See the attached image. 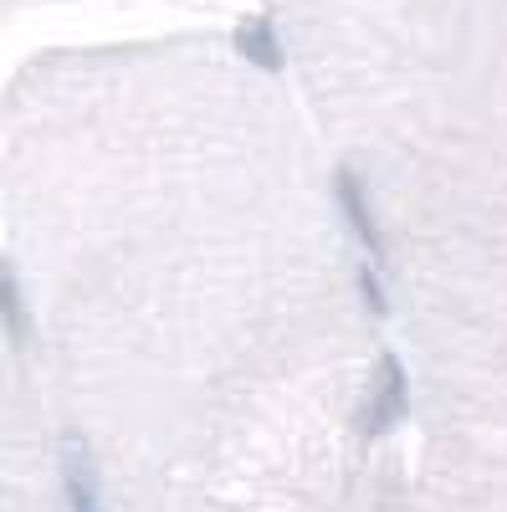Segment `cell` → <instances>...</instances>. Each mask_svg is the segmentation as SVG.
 Segmentation results:
<instances>
[{"instance_id":"3","label":"cell","mask_w":507,"mask_h":512,"mask_svg":"<svg viewBox=\"0 0 507 512\" xmlns=\"http://www.w3.org/2000/svg\"><path fill=\"white\" fill-rule=\"evenodd\" d=\"M62 487H67V507L72 512H108L98 472H93V456L82 451V441H67V451H62Z\"/></svg>"},{"instance_id":"5","label":"cell","mask_w":507,"mask_h":512,"mask_svg":"<svg viewBox=\"0 0 507 512\" xmlns=\"http://www.w3.org/2000/svg\"><path fill=\"white\" fill-rule=\"evenodd\" d=\"M0 323H6V333L11 338H26V303H21V287H16V272H11V262L0 256Z\"/></svg>"},{"instance_id":"4","label":"cell","mask_w":507,"mask_h":512,"mask_svg":"<svg viewBox=\"0 0 507 512\" xmlns=\"http://www.w3.org/2000/svg\"><path fill=\"white\" fill-rule=\"evenodd\" d=\"M231 41H236V52L257 72H282V41H277V31H272L267 16H241L236 31H231Z\"/></svg>"},{"instance_id":"6","label":"cell","mask_w":507,"mask_h":512,"mask_svg":"<svg viewBox=\"0 0 507 512\" xmlns=\"http://www.w3.org/2000/svg\"><path fill=\"white\" fill-rule=\"evenodd\" d=\"M359 292H364L369 313H374V318H385V308H390V303H385V287H379V272H374V267H364V272H359Z\"/></svg>"},{"instance_id":"1","label":"cell","mask_w":507,"mask_h":512,"mask_svg":"<svg viewBox=\"0 0 507 512\" xmlns=\"http://www.w3.org/2000/svg\"><path fill=\"white\" fill-rule=\"evenodd\" d=\"M405 400H410L405 364H400L395 354H379L374 379H369V395H364V405H359V436H364V441H379L385 431H395L400 415H405Z\"/></svg>"},{"instance_id":"2","label":"cell","mask_w":507,"mask_h":512,"mask_svg":"<svg viewBox=\"0 0 507 512\" xmlns=\"http://www.w3.org/2000/svg\"><path fill=\"white\" fill-rule=\"evenodd\" d=\"M333 195H338V210H344L349 231L359 236V246H364L369 256H385V236H379V221H374V205H369V190H364V180H359V169L338 164Z\"/></svg>"}]
</instances>
